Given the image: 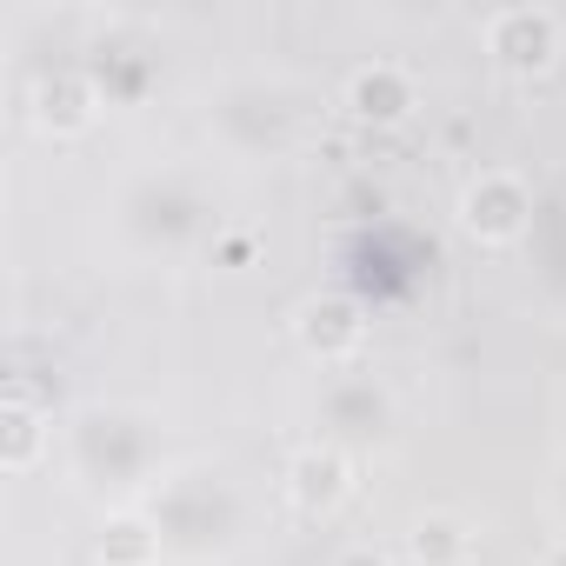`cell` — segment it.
<instances>
[{
	"label": "cell",
	"mask_w": 566,
	"mask_h": 566,
	"mask_svg": "<svg viewBox=\"0 0 566 566\" xmlns=\"http://www.w3.org/2000/svg\"><path fill=\"white\" fill-rule=\"evenodd\" d=\"M301 340H307L314 354H347V347L360 340V314H354L347 301H307V307H301Z\"/></svg>",
	"instance_id": "277c9868"
},
{
	"label": "cell",
	"mask_w": 566,
	"mask_h": 566,
	"mask_svg": "<svg viewBox=\"0 0 566 566\" xmlns=\"http://www.w3.org/2000/svg\"><path fill=\"white\" fill-rule=\"evenodd\" d=\"M94 553H101V566H140V559L154 553V539H147V526H140V520H114V526L101 533V546H94Z\"/></svg>",
	"instance_id": "ba28073f"
},
{
	"label": "cell",
	"mask_w": 566,
	"mask_h": 566,
	"mask_svg": "<svg viewBox=\"0 0 566 566\" xmlns=\"http://www.w3.org/2000/svg\"><path fill=\"white\" fill-rule=\"evenodd\" d=\"M347 101H354V114H367V120H400V114L413 107V87H407L400 67H360L354 87H347Z\"/></svg>",
	"instance_id": "3957f363"
},
{
	"label": "cell",
	"mask_w": 566,
	"mask_h": 566,
	"mask_svg": "<svg viewBox=\"0 0 566 566\" xmlns=\"http://www.w3.org/2000/svg\"><path fill=\"white\" fill-rule=\"evenodd\" d=\"M407 553H413L420 566H453V559L467 553V533H460L453 520H420L413 539H407Z\"/></svg>",
	"instance_id": "52a82bcc"
},
{
	"label": "cell",
	"mask_w": 566,
	"mask_h": 566,
	"mask_svg": "<svg viewBox=\"0 0 566 566\" xmlns=\"http://www.w3.org/2000/svg\"><path fill=\"white\" fill-rule=\"evenodd\" d=\"M347 493V460L340 453H301L294 460V500L301 506H334Z\"/></svg>",
	"instance_id": "8992f818"
},
{
	"label": "cell",
	"mask_w": 566,
	"mask_h": 566,
	"mask_svg": "<svg viewBox=\"0 0 566 566\" xmlns=\"http://www.w3.org/2000/svg\"><path fill=\"white\" fill-rule=\"evenodd\" d=\"M486 41H493V54L506 67H546L553 48H559V21L546 8H500L493 28H486Z\"/></svg>",
	"instance_id": "6da1fadb"
},
{
	"label": "cell",
	"mask_w": 566,
	"mask_h": 566,
	"mask_svg": "<svg viewBox=\"0 0 566 566\" xmlns=\"http://www.w3.org/2000/svg\"><path fill=\"white\" fill-rule=\"evenodd\" d=\"M340 566H387V559H380V553H367V546H354V553H347Z\"/></svg>",
	"instance_id": "30bf717a"
},
{
	"label": "cell",
	"mask_w": 566,
	"mask_h": 566,
	"mask_svg": "<svg viewBox=\"0 0 566 566\" xmlns=\"http://www.w3.org/2000/svg\"><path fill=\"white\" fill-rule=\"evenodd\" d=\"M34 107H41V120L48 127H87V107H94V94H87V81L81 74H48L41 81V94H34Z\"/></svg>",
	"instance_id": "5b68a950"
},
{
	"label": "cell",
	"mask_w": 566,
	"mask_h": 566,
	"mask_svg": "<svg viewBox=\"0 0 566 566\" xmlns=\"http://www.w3.org/2000/svg\"><path fill=\"white\" fill-rule=\"evenodd\" d=\"M553 566H566V553H559V559H553Z\"/></svg>",
	"instance_id": "8fae6325"
},
{
	"label": "cell",
	"mask_w": 566,
	"mask_h": 566,
	"mask_svg": "<svg viewBox=\"0 0 566 566\" xmlns=\"http://www.w3.org/2000/svg\"><path fill=\"white\" fill-rule=\"evenodd\" d=\"M34 447H41V413H34L28 400H14V407H8V447H0V460H8V467H28Z\"/></svg>",
	"instance_id": "9c48e42d"
},
{
	"label": "cell",
	"mask_w": 566,
	"mask_h": 566,
	"mask_svg": "<svg viewBox=\"0 0 566 566\" xmlns=\"http://www.w3.org/2000/svg\"><path fill=\"white\" fill-rule=\"evenodd\" d=\"M520 220H526V193H520V180L486 174V180L467 193V233H480V240H513Z\"/></svg>",
	"instance_id": "7a4b0ae2"
}]
</instances>
